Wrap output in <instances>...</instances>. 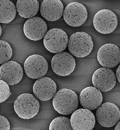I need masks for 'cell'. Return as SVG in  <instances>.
<instances>
[{
  "label": "cell",
  "mask_w": 120,
  "mask_h": 130,
  "mask_svg": "<svg viewBox=\"0 0 120 130\" xmlns=\"http://www.w3.org/2000/svg\"><path fill=\"white\" fill-rule=\"evenodd\" d=\"M75 59L70 53L62 52L57 53L51 61V68L56 75L60 76L69 75L75 69Z\"/></svg>",
  "instance_id": "obj_8"
},
{
  "label": "cell",
  "mask_w": 120,
  "mask_h": 130,
  "mask_svg": "<svg viewBox=\"0 0 120 130\" xmlns=\"http://www.w3.org/2000/svg\"><path fill=\"white\" fill-rule=\"evenodd\" d=\"M64 7L59 0H45L41 4L40 13L47 21L54 22L59 20L63 15Z\"/></svg>",
  "instance_id": "obj_17"
},
{
  "label": "cell",
  "mask_w": 120,
  "mask_h": 130,
  "mask_svg": "<svg viewBox=\"0 0 120 130\" xmlns=\"http://www.w3.org/2000/svg\"><path fill=\"white\" fill-rule=\"evenodd\" d=\"M120 130V122H119L117 123V124L116 125L115 127L114 130Z\"/></svg>",
  "instance_id": "obj_25"
},
{
  "label": "cell",
  "mask_w": 120,
  "mask_h": 130,
  "mask_svg": "<svg viewBox=\"0 0 120 130\" xmlns=\"http://www.w3.org/2000/svg\"><path fill=\"white\" fill-rule=\"evenodd\" d=\"M23 75L22 67L14 61L7 62L0 67V79L8 86H14L20 83Z\"/></svg>",
  "instance_id": "obj_12"
},
{
  "label": "cell",
  "mask_w": 120,
  "mask_h": 130,
  "mask_svg": "<svg viewBox=\"0 0 120 130\" xmlns=\"http://www.w3.org/2000/svg\"><path fill=\"white\" fill-rule=\"evenodd\" d=\"M10 126L8 119L0 115V130H10Z\"/></svg>",
  "instance_id": "obj_23"
},
{
  "label": "cell",
  "mask_w": 120,
  "mask_h": 130,
  "mask_svg": "<svg viewBox=\"0 0 120 130\" xmlns=\"http://www.w3.org/2000/svg\"><path fill=\"white\" fill-rule=\"evenodd\" d=\"M11 94L8 85L4 81L0 79V103L5 101L10 97Z\"/></svg>",
  "instance_id": "obj_22"
},
{
  "label": "cell",
  "mask_w": 120,
  "mask_h": 130,
  "mask_svg": "<svg viewBox=\"0 0 120 130\" xmlns=\"http://www.w3.org/2000/svg\"><path fill=\"white\" fill-rule=\"evenodd\" d=\"M94 47L91 37L84 32L74 33L70 37L68 42V48L73 55L82 58L89 55Z\"/></svg>",
  "instance_id": "obj_2"
},
{
  "label": "cell",
  "mask_w": 120,
  "mask_h": 130,
  "mask_svg": "<svg viewBox=\"0 0 120 130\" xmlns=\"http://www.w3.org/2000/svg\"><path fill=\"white\" fill-rule=\"evenodd\" d=\"M33 89L37 98L42 101H48L54 96L56 93L57 86L50 78L43 77L36 81Z\"/></svg>",
  "instance_id": "obj_15"
},
{
  "label": "cell",
  "mask_w": 120,
  "mask_h": 130,
  "mask_svg": "<svg viewBox=\"0 0 120 130\" xmlns=\"http://www.w3.org/2000/svg\"><path fill=\"white\" fill-rule=\"evenodd\" d=\"M63 17L67 24L78 27L83 24L87 18L86 8L82 4L74 2L68 4L64 10Z\"/></svg>",
  "instance_id": "obj_7"
},
{
  "label": "cell",
  "mask_w": 120,
  "mask_h": 130,
  "mask_svg": "<svg viewBox=\"0 0 120 130\" xmlns=\"http://www.w3.org/2000/svg\"><path fill=\"white\" fill-rule=\"evenodd\" d=\"M2 29L1 26V25H0V37H1V35H2Z\"/></svg>",
  "instance_id": "obj_26"
},
{
  "label": "cell",
  "mask_w": 120,
  "mask_h": 130,
  "mask_svg": "<svg viewBox=\"0 0 120 130\" xmlns=\"http://www.w3.org/2000/svg\"><path fill=\"white\" fill-rule=\"evenodd\" d=\"M96 116L98 122L101 125L105 127H111L119 121V109L114 104L104 103L97 108Z\"/></svg>",
  "instance_id": "obj_6"
},
{
  "label": "cell",
  "mask_w": 120,
  "mask_h": 130,
  "mask_svg": "<svg viewBox=\"0 0 120 130\" xmlns=\"http://www.w3.org/2000/svg\"><path fill=\"white\" fill-rule=\"evenodd\" d=\"M17 10L14 4L10 1H0V23L8 24L15 18Z\"/></svg>",
  "instance_id": "obj_19"
},
{
  "label": "cell",
  "mask_w": 120,
  "mask_h": 130,
  "mask_svg": "<svg viewBox=\"0 0 120 130\" xmlns=\"http://www.w3.org/2000/svg\"><path fill=\"white\" fill-rule=\"evenodd\" d=\"M13 54L10 45L5 41L0 40V64L8 61Z\"/></svg>",
  "instance_id": "obj_21"
},
{
  "label": "cell",
  "mask_w": 120,
  "mask_h": 130,
  "mask_svg": "<svg viewBox=\"0 0 120 130\" xmlns=\"http://www.w3.org/2000/svg\"><path fill=\"white\" fill-rule=\"evenodd\" d=\"M37 98L30 93H23L17 98L14 102V110L18 117L24 119H30L35 117L40 109Z\"/></svg>",
  "instance_id": "obj_3"
},
{
  "label": "cell",
  "mask_w": 120,
  "mask_h": 130,
  "mask_svg": "<svg viewBox=\"0 0 120 130\" xmlns=\"http://www.w3.org/2000/svg\"><path fill=\"white\" fill-rule=\"evenodd\" d=\"M24 32L27 38L32 41H39L43 39L47 31L45 21L38 17L29 19L24 25Z\"/></svg>",
  "instance_id": "obj_13"
},
{
  "label": "cell",
  "mask_w": 120,
  "mask_h": 130,
  "mask_svg": "<svg viewBox=\"0 0 120 130\" xmlns=\"http://www.w3.org/2000/svg\"><path fill=\"white\" fill-rule=\"evenodd\" d=\"M24 66L26 74L33 79L43 78L47 73L48 68L45 58L38 55L29 56L25 61Z\"/></svg>",
  "instance_id": "obj_9"
},
{
  "label": "cell",
  "mask_w": 120,
  "mask_h": 130,
  "mask_svg": "<svg viewBox=\"0 0 120 130\" xmlns=\"http://www.w3.org/2000/svg\"><path fill=\"white\" fill-rule=\"evenodd\" d=\"M70 123L74 130H92L95 124V117L90 110L80 109L72 115Z\"/></svg>",
  "instance_id": "obj_14"
},
{
  "label": "cell",
  "mask_w": 120,
  "mask_h": 130,
  "mask_svg": "<svg viewBox=\"0 0 120 130\" xmlns=\"http://www.w3.org/2000/svg\"><path fill=\"white\" fill-rule=\"evenodd\" d=\"M79 100L84 109L92 110L97 109L101 105L103 97L100 90L95 87H89L81 91Z\"/></svg>",
  "instance_id": "obj_16"
},
{
  "label": "cell",
  "mask_w": 120,
  "mask_h": 130,
  "mask_svg": "<svg viewBox=\"0 0 120 130\" xmlns=\"http://www.w3.org/2000/svg\"><path fill=\"white\" fill-rule=\"evenodd\" d=\"M92 83L100 92H107L112 90L116 85V78L113 72L108 68H101L93 74Z\"/></svg>",
  "instance_id": "obj_10"
},
{
  "label": "cell",
  "mask_w": 120,
  "mask_h": 130,
  "mask_svg": "<svg viewBox=\"0 0 120 130\" xmlns=\"http://www.w3.org/2000/svg\"><path fill=\"white\" fill-rule=\"evenodd\" d=\"M49 130H74L71 127L70 120L65 117H60L54 119L51 123Z\"/></svg>",
  "instance_id": "obj_20"
},
{
  "label": "cell",
  "mask_w": 120,
  "mask_h": 130,
  "mask_svg": "<svg viewBox=\"0 0 120 130\" xmlns=\"http://www.w3.org/2000/svg\"><path fill=\"white\" fill-rule=\"evenodd\" d=\"M93 24L96 30L103 34H110L116 28L118 19L112 11L103 9L95 14Z\"/></svg>",
  "instance_id": "obj_5"
},
{
  "label": "cell",
  "mask_w": 120,
  "mask_h": 130,
  "mask_svg": "<svg viewBox=\"0 0 120 130\" xmlns=\"http://www.w3.org/2000/svg\"><path fill=\"white\" fill-rule=\"evenodd\" d=\"M79 100L76 93L69 89H63L56 93L53 97L54 108L58 113L69 115L78 107Z\"/></svg>",
  "instance_id": "obj_1"
},
{
  "label": "cell",
  "mask_w": 120,
  "mask_h": 130,
  "mask_svg": "<svg viewBox=\"0 0 120 130\" xmlns=\"http://www.w3.org/2000/svg\"><path fill=\"white\" fill-rule=\"evenodd\" d=\"M120 66H119L118 68L117 69L116 71V76L117 80L119 81V83H120Z\"/></svg>",
  "instance_id": "obj_24"
},
{
  "label": "cell",
  "mask_w": 120,
  "mask_h": 130,
  "mask_svg": "<svg viewBox=\"0 0 120 130\" xmlns=\"http://www.w3.org/2000/svg\"><path fill=\"white\" fill-rule=\"evenodd\" d=\"M97 59L100 64L105 68L116 67L120 62V49L113 44H105L99 49Z\"/></svg>",
  "instance_id": "obj_11"
},
{
  "label": "cell",
  "mask_w": 120,
  "mask_h": 130,
  "mask_svg": "<svg viewBox=\"0 0 120 130\" xmlns=\"http://www.w3.org/2000/svg\"><path fill=\"white\" fill-rule=\"evenodd\" d=\"M44 44L45 48L54 53L62 52L67 48L68 37L66 32L59 28L50 29L44 36Z\"/></svg>",
  "instance_id": "obj_4"
},
{
  "label": "cell",
  "mask_w": 120,
  "mask_h": 130,
  "mask_svg": "<svg viewBox=\"0 0 120 130\" xmlns=\"http://www.w3.org/2000/svg\"><path fill=\"white\" fill-rule=\"evenodd\" d=\"M16 8L20 16L24 18H31L35 16L38 12L39 2L36 0H18L16 4Z\"/></svg>",
  "instance_id": "obj_18"
}]
</instances>
